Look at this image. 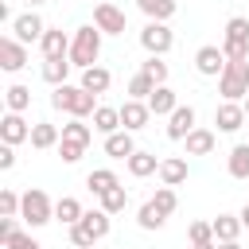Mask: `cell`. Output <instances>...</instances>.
Listing matches in <instances>:
<instances>
[{"mask_svg":"<svg viewBox=\"0 0 249 249\" xmlns=\"http://www.w3.org/2000/svg\"><path fill=\"white\" fill-rule=\"evenodd\" d=\"M0 66H4L8 74L23 70V66H27V43H19L16 35H4V39H0Z\"/></svg>","mask_w":249,"mask_h":249,"instance_id":"8","label":"cell"},{"mask_svg":"<svg viewBox=\"0 0 249 249\" xmlns=\"http://www.w3.org/2000/svg\"><path fill=\"white\" fill-rule=\"evenodd\" d=\"M218 93L222 101H245L249 97V62H226L218 74Z\"/></svg>","mask_w":249,"mask_h":249,"instance_id":"4","label":"cell"},{"mask_svg":"<svg viewBox=\"0 0 249 249\" xmlns=\"http://www.w3.org/2000/svg\"><path fill=\"white\" fill-rule=\"evenodd\" d=\"M226 62H230V58H226V51H222V47H210V43H206V47H198V51H195V70H198V74H206V78H218V74L226 70Z\"/></svg>","mask_w":249,"mask_h":249,"instance_id":"9","label":"cell"},{"mask_svg":"<svg viewBox=\"0 0 249 249\" xmlns=\"http://www.w3.org/2000/svg\"><path fill=\"white\" fill-rule=\"evenodd\" d=\"M82 214H86V210H82V202H78V198H70V195H62V198L54 202V218H58V222H66V226L82 222Z\"/></svg>","mask_w":249,"mask_h":249,"instance_id":"29","label":"cell"},{"mask_svg":"<svg viewBox=\"0 0 249 249\" xmlns=\"http://www.w3.org/2000/svg\"><path fill=\"white\" fill-rule=\"evenodd\" d=\"M210 226H214V237H218V241H237V233L245 230L237 214H218Z\"/></svg>","mask_w":249,"mask_h":249,"instance_id":"25","label":"cell"},{"mask_svg":"<svg viewBox=\"0 0 249 249\" xmlns=\"http://www.w3.org/2000/svg\"><path fill=\"white\" fill-rule=\"evenodd\" d=\"M4 249H43V245H39L31 233H19V230H16V233L4 241Z\"/></svg>","mask_w":249,"mask_h":249,"instance_id":"42","label":"cell"},{"mask_svg":"<svg viewBox=\"0 0 249 249\" xmlns=\"http://www.w3.org/2000/svg\"><path fill=\"white\" fill-rule=\"evenodd\" d=\"M124 163H128V175H136V179H148L152 171H160V160H156V152H140V148H136V152H132Z\"/></svg>","mask_w":249,"mask_h":249,"instance_id":"19","label":"cell"},{"mask_svg":"<svg viewBox=\"0 0 249 249\" xmlns=\"http://www.w3.org/2000/svg\"><path fill=\"white\" fill-rule=\"evenodd\" d=\"M222 51H226L230 62H245V58H249V19H245V16H230V19H226Z\"/></svg>","mask_w":249,"mask_h":249,"instance_id":"3","label":"cell"},{"mask_svg":"<svg viewBox=\"0 0 249 249\" xmlns=\"http://www.w3.org/2000/svg\"><path fill=\"white\" fill-rule=\"evenodd\" d=\"M237 218H241V226H245V230H249V202H245V206H241V214H237Z\"/></svg>","mask_w":249,"mask_h":249,"instance_id":"44","label":"cell"},{"mask_svg":"<svg viewBox=\"0 0 249 249\" xmlns=\"http://www.w3.org/2000/svg\"><path fill=\"white\" fill-rule=\"evenodd\" d=\"M241 105H245V117H249V97H245V101H241Z\"/></svg>","mask_w":249,"mask_h":249,"instance_id":"47","label":"cell"},{"mask_svg":"<svg viewBox=\"0 0 249 249\" xmlns=\"http://www.w3.org/2000/svg\"><path fill=\"white\" fill-rule=\"evenodd\" d=\"M39 47H43V58H62V54H70V39H66L62 27H47L43 39H39Z\"/></svg>","mask_w":249,"mask_h":249,"instance_id":"15","label":"cell"},{"mask_svg":"<svg viewBox=\"0 0 249 249\" xmlns=\"http://www.w3.org/2000/svg\"><path fill=\"white\" fill-rule=\"evenodd\" d=\"M70 241H74L78 249H93V233H89L82 222H74V226H70Z\"/></svg>","mask_w":249,"mask_h":249,"instance_id":"41","label":"cell"},{"mask_svg":"<svg viewBox=\"0 0 249 249\" xmlns=\"http://www.w3.org/2000/svg\"><path fill=\"white\" fill-rule=\"evenodd\" d=\"M245 121H249V117H245V105H241V101H222V105L214 109V124H218L222 132H237Z\"/></svg>","mask_w":249,"mask_h":249,"instance_id":"12","label":"cell"},{"mask_svg":"<svg viewBox=\"0 0 249 249\" xmlns=\"http://www.w3.org/2000/svg\"><path fill=\"white\" fill-rule=\"evenodd\" d=\"M62 136H66V140H82V144H89V140H93V128L82 124V117H70V121L62 124Z\"/></svg>","mask_w":249,"mask_h":249,"instance_id":"36","label":"cell"},{"mask_svg":"<svg viewBox=\"0 0 249 249\" xmlns=\"http://www.w3.org/2000/svg\"><path fill=\"white\" fill-rule=\"evenodd\" d=\"M121 109V128H128V132H136V128H144L148 121H152V109H148V101H136V97H128L124 105H117Z\"/></svg>","mask_w":249,"mask_h":249,"instance_id":"11","label":"cell"},{"mask_svg":"<svg viewBox=\"0 0 249 249\" xmlns=\"http://www.w3.org/2000/svg\"><path fill=\"white\" fill-rule=\"evenodd\" d=\"M171 43H175V35H171V27H167L163 19H148V23L140 27V47H144L148 54H167Z\"/></svg>","mask_w":249,"mask_h":249,"instance_id":"6","label":"cell"},{"mask_svg":"<svg viewBox=\"0 0 249 249\" xmlns=\"http://www.w3.org/2000/svg\"><path fill=\"white\" fill-rule=\"evenodd\" d=\"M19 206H23V195L0 191V214H4V218H19Z\"/></svg>","mask_w":249,"mask_h":249,"instance_id":"40","label":"cell"},{"mask_svg":"<svg viewBox=\"0 0 249 249\" xmlns=\"http://www.w3.org/2000/svg\"><path fill=\"white\" fill-rule=\"evenodd\" d=\"M0 167H4V171L16 167V144H4V148H0Z\"/></svg>","mask_w":249,"mask_h":249,"instance_id":"43","label":"cell"},{"mask_svg":"<svg viewBox=\"0 0 249 249\" xmlns=\"http://www.w3.org/2000/svg\"><path fill=\"white\" fill-rule=\"evenodd\" d=\"M160 179H163L167 187H179V183L187 179V160H183V156H167V160H160Z\"/></svg>","mask_w":249,"mask_h":249,"instance_id":"21","label":"cell"},{"mask_svg":"<svg viewBox=\"0 0 249 249\" xmlns=\"http://www.w3.org/2000/svg\"><path fill=\"white\" fill-rule=\"evenodd\" d=\"M109 218H113V214H109V210H101V206H97V210H86V214H82V226H86V230H89V233H93V241H101V237H105V233H109V226H113V222H109Z\"/></svg>","mask_w":249,"mask_h":249,"instance_id":"24","label":"cell"},{"mask_svg":"<svg viewBox=\"0 0 249 249\" xmlns=\"http://www.w3.org/2000/svg\"><path fill=\"white\" fill-rule=\"evenodd\" d=\"M78 86H86L89 93H105V89L113 86V74H109L105 66H86V70H82V82H78Z\"/></svg>","mask_w":249,"mask_h":249,"instance_id":"20","label":"cell"},{"mask_svg":"<svg viewBox=\"0 0 249 249\" xmlns=\"http://www.w3.org/2000/svg\"><path fill=\"white\" fill-rule=\"evenodd\" d=\"M0 140L4 144H23V140H31V124L23 121V113H4V121H0Z\"/></svg>","mask_w":249,"mask_h":249,"instance_id":"13","label":"cell"},{"mask_svg":"<svg viewBox=\"0 0 249 249\" xmlns=\"http://www.w3.org/2000/svg\"><path fill=\"white\" fill-rule=\"evenodd\" d=\"M136 4H140V12H144L148 19H163V23H167V19L175 16V8H179L175 0H136Z\"/></svg>","mask_w":249,"mask_h":249,"instance_id":"30","label":"cell"},{"mask_svg":"<svg viewBox=\"0 0 249 249\" xmlns=\"http://www.w3.org/2000/svg\"><path fill=\"white\" fill-rule=\"evenodd\" d=\"M140 70H144L156 86H163V82H167V62H163V54H148V58L140 62Z\"/></svg>","mask_w":249,"mask_h":249,"instance_id":"34","label":"cell"},{"mask_svg":"<svg viewBox=\"0 0 249 249\" xmlns=\"http://www.w3.org/2000/svg\"><path fill=\"white\" fill-rule=\"evenodd\" d=\"M132 152H136V144H132V132H128V128H117V132L105 136V156H113V160H128Z\"/></svg>","mask_w":249,"mask_h":249,"instance_id":"17","label":"cell"},{"mask_svg":"<svg viewBox=\"0 0 249 249\" xmlns=\"http://www.w3.org/2000/svg\"><path fill=\"white\" fill-rule=\"evenodd\" d=\"M101 27L97 23H86V27H78L74 31V39H70V62L74 66H97V54H101Z\"/></svg>","mask_w":249,"mask_h":249,"instance_id":"2","label":"cell"},{"mask_svg":"<svg viewBox=\"0 0 249 249\" xmlns=\"http://www.w3.org/2000/svg\"><path fill=\"white\" fill-rule=\"evenodd\" d=\"M86 187H89L93 195H105V191L121 187V179H117V171H113V167H97V171H89V175H86Z\"/></svg>","mask_w":249,"mask_h":249,"instance_id":"23","label":"cell"},{"mask_svg":"<svg viewBox=\"0 0 249 249\" xmlns=\"http://www.w3.org/2000/svg\"><path fill=\"white\" fill-rule=\"evenodd\" d=\"M218 237H214V226L210 222H191V249L195 245H214Z\"/></svg>","mask_w":249,"mask_h":249,"instance_id":"39","label":"cell"},{"mask_svg":"<svg viewBox=\"0 0 249 249\" xmlns=\"http://www.w3.org/2000/svg\"><path fill=\"white\" fill-rule=\"evenodd\" d=\"M43 31H47V23H43L35 12H23V16H16V19H12V35H16L19 43H39V39H43Z\"/></svg>","mask_w":249,"mask_h":249,"instance_id":"10","label":"cell"},{"mask_svg":"<svg viewBox=\"0 0 249 249\" xmlns=\"http://www.w3.org/2000/svg\"><path fill=\"white\" fill-rule=\"evenodd\" d=\"M191 128H195V105H179V109L167 117V136H171V140H187Z\"/></svg>","mask_w":249,"mask_h":249,"instance_id":"16","label":"cell"},{"mask_svg":"<svg viewBox=\"0 0 249 249\" xmlns=\"http://www.w3.org/2000/svg\"><path fill=\"white\" fill-rule=\"evenodd\" d=\"M19 218H23L31 230H35V226H47V222L54 218V202L47 198V191H39V187H27V191H23Z\"/></svg>","mask_w":249,"mask_h":249,"instance_id":"5","label":"cell"},{"mask_svg":"<svg viewBox=\"0 0 249 249\" xmlns=\"http://www.w3.org/2000/svg\"><path fill=\"white\" fill-rule=\"evenodd\" d=\"M86 148H89V144H82V140H66V136L58 140V156H62V163H78V160L86 156Z\"/></svg>","mask_w":249,"mask_h":249,"instance_id":"37","label":"cell"},{"mask_svg":"<svg viewBox=\"0 0 249 249\" xmlns=\"http://www.w3.org/2000/svg\"><path fill=\"white\" fill-rule=\"evenodd\" d=\"M152 202L163 210V214H175V206H179V198H175V187H156V195H152Z\"/></svg>","mask_w":249,"mask_h":249,"instance_id":"38","label":"cell"},{"mask_svg":"<svg viewBox=\"0 0 249 249\" xmlns=\"http://www.w3.org/2000/svg\"><path fill=\"white\" fill-rule=\"evenodd\" d=\"M70 54H62V58H43V82H51V86H62L66 82V74H70Z\"/></svg>","mask_w":249,"mask_h":249,"instance_id":"22","label":"cell"},{"mask_svg":"<svg viewBox=\"0 0 249 249\" xmlns=\"http://www.w3.org/2000/svg\"><path fill=\"white\" fill-rule=\"evenodd\" d=\"M226 171H230L233 179H249V144H233V148H230Z\"/></svg>","mask_w":249,"mask_h":249,"instance_id":"26","label":"cell"},{"mask_svg":"<svg viewBox=\"0 0 249 249\" xmlns=\"http://www.w3.org/2000/svg\"><path fill=\"white\" fill-rule=\"evenodd\" d=\"M93 23H97L105 35H124V27H128L124 12H121L117 4H109V0H101V4L93 8Z\"/></svg>","mask_w":249,"mask_h":249,"instance_id":"7","label":"cell"},{"mask_svg":"<svg viewBox=\"0 0 249 249\" xmlns=\"http://www.w3.org/2000/svg\"><path fill=\"white\" fill-rule=\"evenodd\" d=\"M136 222H140V230H160V226L167 222V214H163V210H160V206H156V202L148 198V202L140 206V214H136Z\"/></svg>","mask_w":249,"mask_h":249,"instance_id":"32","label":"cell"},{"mask_svg":"<svg viewBox=\"0 0 249 249\" xmlns=\"http://www.w3.org/2000/svg\"><path fill=\"white\" fill-rule=\"evenodd\" d=\"M245 183H249V179H245Z\"/></svg>","mask_w":249,"mask_h":249,"instance_id":"48","label":"cell"},{"mask_svg":"<svg viewBox=\"0 0 249 249\" xmlns=\"http://www.w3.org/2000/svg\"><path fill=\"white\" fill-rule=\"evenodd\" d=\"M183 144H187V156H210L214 144H218V136H214L210 128H191Z\"/></svg>","mask_w":249,"mask_h":249,"instance_id":"18","label":"cell"},{"mask_svg":"<svg viewBox=\"0 0 249 249\" xmlns=\"http://www.w3.org/2000/svg\"><path fill=\"white\" fill-rule=\"evenodd\" d=\"M101 198V210H109V214H121L124 206H128V191L124 187H113V191H105V195H97Z\"/></svg>","mask_w":249,"mask_h":249,"instance_id":"35","label":"cell"},{"mask_svg":"<svg viewBox=\"0 0 249 249\" xmlns=\"http://www.w3.org/2000/svg\"><path fill=\"white\" fill-rule=\"evenodd\" d=\"M4 101H8V109H12V113H27V109H31V89L16 82V86H8V89H4Z\"/></svg>","mask_w":249,"mask_h":249,"instance_id":"31","label":"cell"},{"mask_svg":"<svg viewBox=\"0 0 249 249\" xmlns=\"http://www.w3.org/2000/svg\"><path fill=\"white\" fill-rule=\"evenodd\" d=\"M93 97L97 93H89L86 86H70V82H62V86H54V93H51V105L58 109V113H70V117H93Z\"/></svg>","mask_w":249,"mask_h":249,"instance_id":"1","label":"cell"},{"mask_svg":"<svg viewBox=\"0 0 249 249\" xmlns=\"http://www.w3.org/2000/svg\"><path fill=\"white\" fill-rule=\"evenodd\" d=\"M27 4H31V8H39V4H47V0H27Z\"/></svg>","mask_w":249,"mask_h":249,"instance_id":"46","label":"cell"},{"mask_svg":"<svg viewBox=\"0 0 249 249\" xmlns=\"http://www.w3.org/2000/svg\"><path fill=\"white\" fill-rule=\"evenodd\" d=\"M148 109H152V117H171L175 109H179V97H175V89L163 82V86H156L152 89V97H148Z\"/></svg>","mask_w":249,"mask_h":249,"instance_id":"14","label":"cell"},{"mask_svg":"<svg viewBox=\"0 0 249 249\" xmlns=\"http://www.w3.org/2000/svg\"><path fill=\"white\" fill-rule=\"evenodd\" d=\"M218 249H241L237 241H218Z\"/></svg>","mask_w":249,"mask_h":249,"instance_id":"45","label":"cell"},{"mask_svg":"<svg viewBox=\"0 0 249 249\" xmlns=\"http://www.w3.org/2000/svg\"><path fill=\"white\" fill-rule=\"evenodd\" d=\"M152 89H156V82H152L144 70H136V74L128 78V97H136V101H148V97H152Z\"/></svg>","mask_w":249,"mask_h":249,"instance_id":"33","label":"cell"},{"mask_svg":"<svg viewBox=\"0 0 249 249\" xmlns=\"http://www.w3.org/2000/svg\"><path fill=\"white\" fill-rule=\"evenodd\" d=\"M93 128L105 132V136L117 132V128H121V109H113V105H97V109H93Z\"/></svg>","mask_w":249,"mask_h":249,"instance_id":"27","label":"cell"},{"mask_svg":"<svg viewBox=\"0 0 249 249\" xmlns=\"http://www.w3.org/2000/svg\"><path fill=\"white\" fill-rule=\"evenodd\" d=\"M62 140V132H58V124H47V121H39V124H31V148H54Z\"/></svg>","mask_w":249,"mask_h":249,"instance_id":"28","label":"cell"}]
</instances>
